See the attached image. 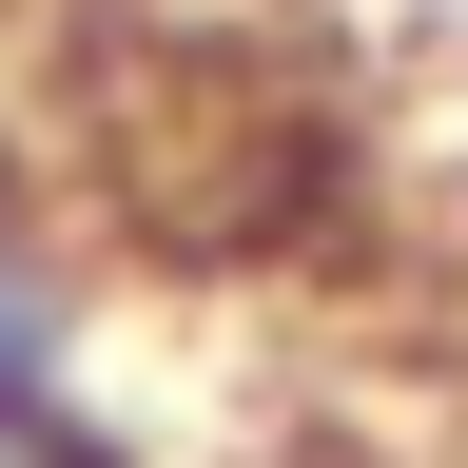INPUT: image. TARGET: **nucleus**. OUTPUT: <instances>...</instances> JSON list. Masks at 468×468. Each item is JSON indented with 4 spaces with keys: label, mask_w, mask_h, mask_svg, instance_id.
<instances>
[{
    "label": "nucleus",
    "mask_w": 468,
    "mask_h": 468,
    "mask_svg": "<svg viewBox=\"0 0 468 468\" xmlns=\"http://www.w3.org/2000/svg\"><path fill=\"white\" fill-rule=\"evenodd\" d=\"M0 468H98V430H79V313H58V254L20 234V196H0Z\"/></svg>",
    "instance_id": "f257e3e1"
}]
</instances>
